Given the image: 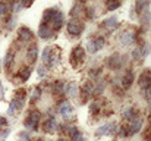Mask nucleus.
<instances>
[{
    "mask_svg": "<svg viewBox=\"0 0 151 141\" xmlns=\"http://www.w3.org/2000/svg\"><path fill=\"white\" fill-rule=\"evenodd\" d=\"M150 141H151V137H150Z\"/></svg>",
    "mask_w": 151,
    "mask_h": 141,
    "instance_id": "45",
    "label": "nucleus"
},
{
    "mask_svg": "<svg viewBox=\"0 0 151 141\" xmlns=\"http://www.w3.org/2000/svg\"><path fill=\"white\" fill-rule=\"evenodd\" d=\"M19 140L21 141H31V135L28 132H21L19 134Z\"/></svg>",
    "mask_w": 151,
    "mask_h": 141,
    "instance_id": "33",
    "label": "nucleus"
},
{
    "mask_svg": "<svg viewBox=\"0 0 151 141\" xmlns=\"http://www.w3.org/2000/svg\"><path fill=\"white\" fill-rule=\"evenodd\" d=\"M117 25V18L116 16H110V18H107L106 21H103V24H101V27H104V28H107V30H111V28H114Z\"/></svg>",
    "mask_w": 151,
    "mask_h": 141,
    "instance_id": "19",
    "label": "nucleus"
},
{
    "mask_svg": "<svg viewBox=\"0 0 151 141\" xmlns=\"http://www.w3.org/2000/svg\"><path fill=\"white\" fill-rule=\"evenodd\" d=\"M9 134H10V129H9V128L3 129V132H0V141H3L6 137H7V135H9Z\"/></svg>",
    "mask_w": 151,
    "mask_h": 141,
    "instance_id": "35",
    "label": "nucleus"
},
{
    "mask_svg": "<svg viewBox=\"0 0 151 141\" xmlns=\"http://www.w3.org/2000/svg\"><path fill=\"white\" fill-rule=\"evenodd\" d=\"M13 57H15V51H13V50H10V51L6 54V57H4V66H6V68H9V66L12 65Z\"/></svg>",
    "mask_w": 151,
    "mask_h": 141,
    "instance_id": "27",
    "label": "nucleus"
},
{
    "mask_svg": "<svg viewBox=\"0 0 151 141\" xmlns=\"http://www.w3.org/2000/svg\"><path fill=\"white\" fill-rule=\"evenodd\" d=\"M40 95H41V88L40 87H35L32 90V93H31V103H35L40 98Z\"/></svg>",
    "mask_w": 151,
    "mask_h": 141,
    "instance_id": "28",
    "label": "nucleus"
},
{
    "mask_svg": "<svg viewBox=\"0 0 151 141\" xmlns=\"http://www.w3.org/2000/svg\"><path fill=\"white\" fill-rule=\"evenodd\" d=\"M37 57H38V48H37V46L28 47V50H27V59L31 63H34L37 60Z\"/></svg>",
    "mask_w": 151,
    "mask_h": 141,
    "instance_id": "14",
    "label": "nucleus"
},
{
    "mask_svg": "<svg viewBox=\"0 0 151 141\" xmlns=\"http://www.w3.org/2000/svg\"><path fill=\"white\" fill-rule=\"evenodd\" d=\"M132 59H135V60L144 59V57H142V47H135V48L132 50Z\"/></svg>",
    "mask_w": 151,
    "mask_h": 141,
    "instance_id": "26",
    "label": "nucleus"
},
{
    "mask_svg": "<svg viewBox=\"0 0 151 141\" xmlns=\"http://www.w3.org/2000/svg\"><path fill=\"white\" fill-rule=\"evenodd\" d=\"M134 40H135V35H134L132 33H125V34H122V37H120V43H122L123 46L132 44Z\"/></svg>",
    "mask_w": 151,
    "mask_h": 141,
    "instance_id": "18",
    "label": "nucleus"
},
{
    "mask_svg": "<svg viewBox=\"0 0 151 141\" xmlns=\"http://www.w3.org/2000/svg\"><path fill=\"white\" fill-rule=\"evenodd\" d=\"M65 93L68 94L69 97H76L78 94V87L75 82H69L68 85H65Z\"/></svg>",
    "mask_w": 151,
    "mask_h": 141,
    "instance_id": "17",
    "label": "nucleus"
},
{
    "mask_svg": "<svg viewBox=\"0 0 151 141\" xmlns=\"http://www.w3.org/2000/svg\"><path fill=\"white\" fill-rule=\"evenodd\" d=\"M119 134H120L122 137H128V135H129V129H128V127H122V128L119 129Z\"/></svg>",
    "mask_w": 151,
    "mask_h": 141,
    "instance_id": "34",
    "label": "nucleus"
},
{
    "mask_svg": "<svg viewBox=\"0 0 151 141\" xmlns=\"http://www.w3.org/2000/svg\"><path fill=\"white\" fill-rule=\"evenodd\" d=\"M132 82H134V74H132L131 71H128V72L123 75V78H122V87H123L125 90H128V88L132 85Z\"/></svg>",
    "mask_w": 151,
    "mask_h": 141,
    "instance_id": "13",
    "label": "nucleus"
},
{
    "mask_svg": "<svg viewBox=\"0 0 151 141\" xmlns=\"http://www.w3.org/2000/svg\"><path fill=\"white\" fill-rule=\"evenodd\" d=\"M100 74H101V69H93V71H91V77H94V78L99 77Z\"/></svg>",
    "mask_w": 151,
    "mask_h": 141,
    "instance_id": "38",
    "label": "nucleus"
},
{
    "mask_svg": "<svg viewBox=\"0 0 151 141\" xmlns=\"http://www.w3.org/2000/svg\"><path fill=\"white\" fill-rule=\"evenodd\" d=\"M31 3H32V0H22V6H25V7H28Z\"/></svg>",
    "mask_w": 151,
    "mask_h": 141,
    "instance_id": "40",
    "label": "nucleus"
},
{
    "mask_svg": "<svg viewBox=\"0 0 151 141\" xmlns=\"http://www.w3.org/2000/svg\"><path fill=\"white\" fill-rule=\"evenodd\" d=\"M59 113L65 118V119H70L73 116V107L69 101H63L59 107Z\"/></svg>",
    "mask_w": 151,
    "mask_h": 141,
    "instance_id": "5",
    "label": "nucleus"
},
{
    "mask_svg": "<svg viewBox=\"0 0 151 141\" xmlns=\"http://www.w3.org/2000/svg\"><path fill=\"white\" fill-rule=\"evenodd\" d=\"M7 10H9V4L7 3H0V16L7 13Z\"/></svg>",
    "mask_w": 151,
    "mask_h": 141,
    "instance_id": "31",
    "label": "nucleus"
},
{
    "mask_svg": "<svg viewBox=\"0 0 151 141\" xmlns=\"http://www.w3.org/2000/svg\"><path fill=\"white\" fill-rule=\"evenodd\" d=\"M32 35L34 34L29 28H27V27L19 28V40L21 41H29V40H32Z\"/></svg>",
    "mask_w": 151,
    "mask_h": 141,
    "instance_id": "12",
    "label": "nucleus"
},
{
    "mask_svg": "<svg viewBox=\"0 0 151 141\" xmlns=\"http://www.w3.org/2000/svg\"><path fill=\"white\" fill-rule=\"evenodd\" d=\"M40 121H41V113L38 110H32V112H29L28 118L25 119L24 125L28 131H37L38 125H40Z\"/></svg>",
    "mask_w": 151,
    "mask_h": 141,
    "instance_id": "1",
    "label": "nucleus"
},
{
    "mask_svg": "<svg viewBox=\"0 0 151 141\" xmlns=\"http://www.w3.org/2000/svg\"><path fill=\"white\" fill-rule=\"evenodd\" d=\"M138 84H139V87L142 88V90H147L148 87H151V72L147 69V71H144L141 75H139V78H138Z\"/></svg>",
    "mask_w": 151,
    "mask_h": 141,
    "instance_id": "7",
    "label": "nucleus"
},
{
    "mask_svg": "<svg viewBox=\"0 0 151 141\" xmlns=\"http://www.w3.org/2000/svg\"><path fill=\"white\" fill-rule=\"evenodd\" d=\"M43 128H44V131H47V132H54V131H57L59 124H57L56 118H49V119L43 124Z\"/></svg>",
    "mask_w": 151,
    "mask_h": 141,
    "instance_id": "10",
    "label": "nucleus"
},
{
    "mask_svg": "<svg viewBox=\"0 0 151 141\" xmlns=\"http://www.w3.org/2000/svg\"><path fill=\"white\" fill-rule=\"evenodd\" d=\"M84 59H85V51H84V48L81 46L75 47V48L72 50V53H70V62H72V65L76 66V60H78V63H81V62H84Z\"/></svg>",
    "mask_w": 151,
    "mask_h": 141,
    "instance_id": "3",
    "label": "nucleus"
},
{
    "mask_svg": "<svg viewBox=\"0 0 151 141\" xmlns=\"http://www.w3.org/2000/svg\"><path fill=\"white\" fill-rule=\"evenodd\" d=\"M72 141H85V140H84V135H82L81 132H78V134H75V135L72 137Z\"/></svg>",
    "mask_w": 151,
    "mask_h": 141,
    "instance_id": "36",
    "label": "nucleus"
},
{
    "mask_svg": "<svg viewBox=\"0 0 151 141\" xmlns=\"http://www.w3.org/2000/svg\"><path fill=\"white\" fill-rule=\"evenodd\" d=\"M51 47H46L44 50H43V62H47V59L50 57V54H51Z\"/></svg>",
    "mask_w": 151,
    "mask_h": 141,
    "instance_id": "30",
    "label": "nucleus"
},
{
    "mask_svg": "<svg viewBox=\"0 0 151 141\" xmlns=\"http://www.w3.org/2000/svg\"><path fill=\"white\" fill-rule=\"evenodd\" d=\"M79 1H81V3H84V1H87V0H79Z\"/></svg>",
    "mask_w": 151,
    "mask_h": 141,
    "instance_id": "43",
    "label": "nucleus"
},
{
    "mask_svg": "<svg viewBox=\"0 0 151 141\" xmlns=\"http://www.w3.org/2000/svg\"><path fill=\"white\" fill-rule=\"evenodd\" d=\"M53 93L57 94V95H60V94L65 93V82H62V81H56V82L53 84Z\"/></svg>",
    "mask_w": 151,
    "mask_h": 141,
    "instance_id": "20",
    "label": "nucleus"
},
{
    "mask_svg": "<svg viewBox=\"0 0 151 141\" xmlns=\"http://www.w3.org/2000/svg\"><path fill=\"white\" fill-rule=\"evenodd\" d=\"M144 95L147 100H151V87H148L147 90H144Z\"/></svg>",
    "mask_w": 151,
    "mask_h": 141,
    "instance_id": "37",
    "label": "nucleus"
},
{
    "mask_svg": "<svg viewBox=\"0 0 151 141\" xmlns=\"http://www.w3.org/2000/svg\"><path fill=\"white\" fill-rule=\"evenodd\" d=\"M93 93H94V87H93V84L85 82V84H84V87H82V94L87 97V95H91Z\"/></svg>",
    "mask_w": 151,
    "mask_h": 141,
    "instance_id": "25",
    "label": "nucleus"
},
{
    "mask_svg": "<svg viewBox=\"0 0 151 141\" xmlns=\"http://www.w3.org/2000/svg\"><path fill=\"white\" fill-rule=\"evenodd\" d=\"M63 19H65V16H63V13L62 12H59V10H56V13H54V16H53V19L50 21V28L51 30H54V31H59L60 28H62V25H63Z\"/></svg>",
    "mask_w": 151,
    "mask_h": 141,
    "instance_id": "6",
    "label": "nucleus"
},
{
    "mask_svg": "<svg viewBox=\"0 0 151 141\" xmlns=\"http://www.w3.org/2000/svg\"><path fill=\"white\" fill-rule=\"evenodd\" d=\"M141 128H142V119H141L139 116H135V118L131 121L129 127H128V129H129V135H134V134L139 132Z\"/></svg>",
    "mask_w": 151,
    "mask_h": 141,
    "instance_id": "8",
    "label": "nucleus"
},
{
    "mask_svg": "<svg viewBox=\"0 0 151 141\" xmlns=\"http://www.w3.org/2000/svg\"><path fill=\"white\" fill-rule=\"evenodd\" d=\"M6 118H3V116H0V129L3 128V127H6Z\"/></svg>",
    "mask_w": 151,
    "mask_h": 141,
    "instance_id": "39",
    "label": "nucleus"
},
{
    "mask_svg": "<svg viewBox=\"0 0 151 141\" xmlns=\"http://www.w3.org/2000/svg\"><path fill=\"white\" fill-rule=\"evenodd\" d=\"M37 71H38V77H46L47 75V68L43 66V65H40Z\"/></svg>",
    "mask_w": 151,
    "mask_h": 141,
    "instance_id": "32",
    "label": "nucleus"
},
{
    "mask_svg": "<svg viewBox=\"0 0 151 141\" xmlns=\"http://www.w3.org/2000/svg\"><path fill=\"white\" fill-rule=\"evenodd\" d=\"M135 116H137V112H135L132 107H128V109L123 110V118H125L126 121H132Z\"/></svg>",
    "mask_w": 151,
    "mask_h": 141,
    "instance_id": "22",
    "label": "nucleus"
},
{
    "mask_svg": "<svg viewBox=\"0 0 151 141\" xmlns=\"http://www.w3.org/2000/svg\"><path fill=\"white\" fill-rule=\"evenodd\" d=\"M120 0H106V6H107V10H116L119 6H120Z\"/></svg>",
    "mask_w": 151,
    "mask_h": 141,
    "instance_id": "21",
    "label": "nucleus"
},
{
    "mask_svg": "<svg viewBox=\"0 0 151 141\" xmlns=\"http://www.w3.org/2000/svg\"><path fill=\"white\" fill-rule=\"evenodd\" d=\"M35 141H44V140L43 138H38V140H35Z\"/></svg>",
    "mask_w": 151,
    "mask_h": 141,
    "instance_id": "42",
    "label": "nucleus"
},
{
    "mask_svg": "<svg viewBox=\"0 0 151 141\" xmlns=\"http://www.w3.org/2000/svg\"><path fill=\"white\" fill-rule=\"evenodd\" d=\"M66 28H68V33H69L70 35L78 37V35H81L82 31H84V24L79 22V21H75V19H73V21H69V22H68Z\"/></svg>",
    "mask_w": 151,
    "mask_h": 141,
    "instance_id": "2",
    "label": "nucleus"
},
{
    "mask_svg": "<svg viewBox=\"0 0 151 141\" xmlns=\"http://www.w3.org/2000/svg\"><path fill=\"white\" fill-rule=\"evenodd\" d=\"M19 75H21V80H22V81H28V78L31 77V68H28V66L22 68V69L19 71Z\"/></svg>",
    "mask_w": 151,
    "mask_h": 141,
    "instance_id": "24",
    "label": "nucleus"
},
{
    "mask_svg": "<svg viewBox=\"0 0 151 141\" xmlns=\"http://www.w3.org/2000/svg\"><path fill=\"white\" fill-rule=\"evenodd\" d=\"M103 44H104V38L103 37H97V38H94V40H91L88 43V51L90 53H97L103 47Z\"/></svg>",
    "mask_w": 151,
    "mask_h": 141,
    "instance_id": "9",
    "label": "nucleus"
},
{
    "mask_svg": "<svg viewBox=\"0 0 151 141\" xmlns=\"http://www.w3.org/2000/svg\"><path fill=\"white\" fill-rule=\"evenodd\" d=\"M57 141H66V140H63V138H60V140H57Z\"/></svg>",
    "mask_w": 151,
    "mask_h": 141,
    "instance_id": "44",
    "label": "nucleus"
},
{
    "mask_svg": "<svg viewBox=\"0 0 151 141\" xmlns=\"http://www.w3.org/2000/svg\"><path fill=\"white\" fill-rule=\"evenodd\" d=\"M54 13H56V9H46V10H44V13H43L41 24L49 25V24H50V21L53 19V16H54Z\"/></svg>",
    "mask_w": 151,
    "mask_h": 141,
    "instance_id": "15",
    "label": "nucleus"
},
{
    "mask_svg": "<svg viewBox=\"0 0 151 141\" xmlns=\"http://www.w3.org/2000/svg\"><path fill=\"white\" fill-rule=\"evenodd\" d=\"M100 112V106H99V103H91L90 104V113H93V115H97Z\"/></svg>",
    "mask_w": 151,
    "mask_h": 141,
    "instance_id": "29",
    "label": "nucleus"
},
{
    "mask_svg": "<svg viewBox=\"0 0 151 141\" xmlns=\"http://www.w3.org/2000/svg\"><path fill=\"white\" fill-rule=\"evenodd\" d=\"M38 35H40L41 38L47 40V38H50L51 35H53V30H51L49 25L41 24V25H40V28H38Z\"/></svg>",
    "mask_w": 151,
    "mask_h": 141,
    "instance_id": "11",
    "label": "nucleus"
},
{
    "mask_svg": "<svg viewBox=\"0 0 151 141\" xmlns=\"http://www.w3.org/2000/svg\"><path fill=\"white\" fill-rule=\"evenodd\" d=\"M87 12H88V13H87V15H88V16H91V18H93V16H94V9H88V10H87Z\"/></svg>",
    "mask_w": 151,
    "mask_h": 141,
    "instance_id": "41",
    "label": "nucleus"
},
{
    "mask_svg": "<svg viewBox=\"0 0 151 141\" xmlns=\"http://www.w3.org/2000/svg\"><path fill=\"white\" fill-rule=\"evenodd\" d=\"M110 127H111V124H104L103 127H100V128L97 129L96 135H97V137H101V135H107V134H109V131H110Z\"/></svg>",
    "mask_w": 151,
    "mask_h": 141,
    "instance_id": "23",
    "label": "nucleus"
},
{
    "mask_svg": "<svg viewBox=\"0 0 151 141\" xmlns=\"http://www.w3.org/2000/svg\"><path fill=\"white\" fill-rule=\"evenodd\" d=\"M150 6V0H137L135 3V10L137 13H144V10Z\"/></svg>",
    "mask_w": 151,
    "mask_h": 141,
    "instance_id": "16",
    "label": "nucleus"
},
{
    "mask_svg": "<svg viewBox=\"0 0 151 141\" xmlns=\"http://www.w3.org/2000/svg\"><path fill=\"white\" fill-rule=\"evenodd\" d=\"M125 63V57L120 56L119 53H114L113 56L109 57V66L113 68V69H120Z\"/></svg>",
    "mask_w": 151,
    "mask_h": 141,
    "instance_id": "4",
    "label": "nucleus"
}]
</instances>
